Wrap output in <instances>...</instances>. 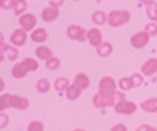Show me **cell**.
Listing matches in <instances>:
<instances>
[{"label": "cell", "instance_id": "obj_1", "mask_svg": "<svg viewBox=\"0 0 157 131\" xmlns=\"http://www.w3.org/2000/svg\"><path fill=\"white\" fill-rule=\"evenodd\" d=\"M7 108H15V109H25L29 108V99L25 96H19V95H12V93H2L0 95V111L5 112Z\"/></svg>", "mask_w": 157, "mask_h": 131}, {"label": "cell", "instance_id": "obj_2", "mask_svg": "<svg viewBox=\"0 0 157 131\" xmlns=\"http://www.w3.org/2000/svg\"><path fill=\"white\" fill-rule=\"evenodd\" d=\"M122 99H125V92H122V91H117L112 95H101L98 92L95 96H93V105H95L96 108L105 109V108H109V106H115Z\"/></svg>", "mask_w": 157, "mask_h": 131}, {"label": "cell", "instance_id": "obj_3", "mask_svg": "<svg viewBox=\"0 0 157 131\" xmlns=\"http://www.w3.org/2000/svg\"><path fill=\"white\" fill-rule=\"evenodd\" d=\"M39 64L38 61L32 57H26L23 61L21 63H16L12 68V76L15 77V79H23L29 71H35V70H38Z\"/></svg>", "mask_w": 157, "mask_h": 131}, {"label": "cell", "instance_id": "obj_4", "mask_svg": "<svg viewBox=\"0 0 157 131\" xmlns=\"http://www.w3.org/2000/svg\"><path fill=\"white\" fill-rule=\"evenodd\" d=\"M131 19V13L128 10H112L108 13V23L112 28H119Z\"/></svg>", "mask_w": 157, "mask_h": 131}, {"label": "cell", "instance_id": "obj_5", "mask_svg": "<svg viewBox=\"0 0 157 131\" xmlns=\"http://www.w3.org/2000/svg\"><path fill=\"white\" fill-rule=\"evenodd\" d=\"M118 91V83L115 82V79L105 76L99 80V85H98V92L101 95H112Z\"/></svg>", "mask_w": 157, "mask_h": 131}, {"label": "cell", "instance_id": "obj_6", "mask_svg": "<svg viewBox=\"0 0 157 131\" xmlns=\"http://www.w3.org/2000/svg\"><path fill=\"white\" fill-rule=\"evenodd\" d=\"M113 109L119 115H132L137 111V103L128 99H122L113 106Z\"/></svg>", "mask_w": 157, "mask_h": 131}, {"label": "cell", "instance_id": "obj_7", "mask_svg": "<svg viewBox=\"0 0 157 131\" xmlns=\"http://www.w3.org/2000/svg\"><path fill=\"white\" fill-rule=\"evenodd\" d=\"M150 42V35L147 34L146 31H141V32H137L131 37V40H129V44L132 48L135 50H141V48H144Z\"/></svg>", "mask_w": 157, "mask_h": 131}, {"label": "cell", "instance_id": "obj_8", "mask_svg": "<svg viewBox=\"0 0 157 131\" xmlns=\"http://www.w3.org/2000/svg\"><path fill=\"white\" fill-rule=\"evenodd\" d=\"M67 37L73 41H78V42H83L87 40V31L78 25H70L67 28Z\"/></svg>", "mask_w": 157, "mask_h": 131}, {"label": "cell", "instance_id": "obj_9", "mask_svg": "<svg viewBox=\"0 0 157 131\" xmlns=\"http://www.w3.org/2000/svg\"><path fill=\"white\" fill-rule=\"evenodd\" d=\"M19 25L26 32L28 31H34V29H36L35 28L36 26V17L32 13H25V15H22V16L19 17Z\"/></svg>", "mask_w": 157, "mask_h": 131}, {"label": "cell", "instance_id": "obj_10", "mask_svg": "<svg viewBox=\"0 0 157 131\" xmlns=\"http://www.w3.org/2000/svg\"><path fill=\"white\" fill-rule=\"evenodd\" d=\"M26 41H28V34H26V31H23L22 28L19 29H15L10 35V42L13 47H22L26 44Z\"/></svg>", "mask_w": 157, "mask_h": 131}, {"label": "cell", "instance_id": "obj_11", "mask_svg": "<svg viewBox=\"0 0 157 131\" xmlns=\"http://www.w3.org/2000/svg\"><path fill=\"white\" fill-rule=\"evenodd\" d=\"M87 41L90 42L92 47L99 48L103 44V41H102V32L98 28H90L87 31Z\"/></svg>", "mask_w": 157, "mask_h": 131}, {"label": "cell", "instance_id": "obj_12", "mask_svg": "<svg viewBox=\"0 0 157 131\" xmlns=\"http://www.w3.org/2000/svg\"><path fill=\"white\" fill-rule=\"evenodd\" d=\"M157 73V58H148L146 63L141 66V74L143 76H147V77H150V76H154Z\"/></svg>", "mask_w": 157, "mask_h": 131}, {"label": "cell", "instance_id": "obj_13", "mask_svg": "<svg viewBox=\"0 0 157 131\" xmlns=\"http://www.w3.org/2000/svg\"><path fill=\"white\" fill-rule=\"evenodd\" d=\"M0 54H6V58L9 61H15L19 57V50L16 47L7 45L5 41H2V47H0Z\"/></svg>", "mask_w": 157, "mask_h": 131}, {"label": "cell", "instance_id": "obj_14", "mask_svg": "<svg viewBox=\"0 0 157 131\" xmlns=\"http://www.w3.org/2000/svg\"><path fill=\"white\" fill-rule=\"evenodd\" d=\"M73 85H76L80 89V91H84V89H87L90 86V79L87 74L84 73H77L74 76V80H73Z\"/></svg>", "mask_w": 157, "mask_h": 131}, {"label": "cell", "instance_id": "obj_15", "mask_svg": "<svg viewBox=\"0 0 157 131\" xmlns=\"http://www.w3.org/2000/svg\"><path fill=\"white\" fill-rule=\"evenodd\" d=\"M140 108L144 111V112H148V114H156L157 112V98H150V99H146L140 103Z\"/></svg>", "mask_w": 157, "mask_h": 131}, {"label": "cell", "instance_id": "obj_16", "mask_svg": "<svg viewBox=\"0 0 157 131\" xmlns=\"http://www.w3.org/2000/svg\"><path fill=\"white\" fill-rule=\"evenodd\" d=\"M31 40L34 41V42H36V44H42V42H45V41L48 40V32L44 28H36L32 31Z\"/></svg>", "mask_w": 157, "mask_h": 131}, {"label": "cell", "instance_id": "obj_17", "mask_svg": "<svg viewBox=\"0 0 157 131\" xmlns=\"http://www.w3.org/2000/svg\"><path fill=\"white\" fill-rule=\"evenodd\" d=\"M58 15H60V12H58V9H54V7H45L44 10H42V21L44 22H54L57 17H58Z\"/></svg>", "mask_w": 157, "mask_h": 131}, {"label": "cell", "instance_id": "obj_18", "mask_svg": "<svg viewBox=\"0 0 157 131\" xmlns=\"http://www.w3.org/2000/svg\"><path fill=\"white\" fill-rule=\"evenodd\" d=\"M35 52H36V57L39 60H42V61H48L51 57H54L52 56V50H51L50 47H45V45H39L35 50Z\"/></svg>", "mask_w": 157, "mask_h": 131}, {"label": "cell", "instance_id": "obj_19", "mask_svg": "<svg viewBox=\"0 0 157 131\" xmlns=\"http://www.w3.org/2000/svg\"><path fill=\"white\" fill-rule=\"evenodd\" d=\"M112 51H113L112 44H111V42H106V41H103V44L96 50L99 57H109V56L112 54Z\"/></svg>", "mask_w": 157, "mask_h": 131}, {"label": "cell", "instance_id": "obj_20", "mask_svg": "<svg viewBox=\"0 0 157 131\" xmlns=\"http://www.w3.org/2000/svg\"><path fill=\"white\" fill-rule=\"evenodd\" d=\"M82 92H83V91H80L77 86L71 83V85L68 86V89L66 91V98H67V99H70V101H76V99H78V98H80Z\"/></svg>", "mask_w": 157, "mask_h": 131}, {"label": "cell", "instance_id": "obj_21", "mask_svg": "<svg viewBox=\"0 0 157 131\" xmlns=\"http://www.w3.org/2000/svg\"><path fill=\"white\" fill-rule=\"evenodd\" d=\"M92 22L95 23V25H99V26H101V25L108 22V15L102 10L93 12V15H92Z\"/></svg>", "mask_w": 157, "mask_h": 131}, {"label": "cell", "instance_id": "obj_22", "mask_svg": "<svg viewBox=\"0 0 157 131\" xmlns=\"http://www.w3.org/2000/svg\"><path fill=\"white\" fill-rule=\"evenodd\" d=\"M28 9V2L26 0H16L15 2V7H13V12H15V15L21 17L22 15H25V12Z\"/></svg>", "mask_w": 157, "mask_h": 131}, {"label": "cell", "instance_id": "obj_23", "mask_svg": "<svg viewBox=\"0 0 157 131\" xmlns=\"http://www.w3.org/2000/svg\"><path fill=\"white\" fill-rule=\"evenodd\" d=\"M68 86H70V82L67 77H58L54 82V89L57 92H66L68 89Z\"/></svg>", "mask_w": 157, "mask_h": 131}, {"label": "cell", "instance_id": "obj_24", "mask_svg": "<svg viewBox=\"0 0 157 131\" xmlns=\"http://www.w3.org/2000/svg\"><path fill=\"white\" fill-rule=\"evenodd\" d=\"M51 89V82L48 79H39L36 82V91L39 93H48Z\"/></svg>", "mask_w": 157, "mask_h": 131}, {"label": "cell", "instance_id": "obj_25", "mask_svg": "<svg viewBox=\"0 0 157 131\" xmlns=\"http://www.w3.org/2000/svg\"><path fill=\"white\" fill-rule=\"evenodd\" d=\"M146 12H147V16L150 17L153 22L157 23V2H153L150 5H147Z\"/></svg>", "mask_w": 157, "mask_h": 131}, {"label": "cell", "instance_id": "obj_26", "mask_svg": "<svg viewBox=\"0 0 157 131\" xmlns=\"http://www.w3.org/2000/svg\"><path fill=\"white\" fill-rule=\"evenodd\" d=\"M118 87L119 91L122 92H128L132 89V83H131V77H122V79L118 82Z\"/></svg>", "mask_w": 157, "mask_h": 131}, {"label": "cell", "instance_id": "obj_27", "mask_svg": "<svg viewBox=\"0 0 157 131\" xmlns=\"http://www.w3.org/2000/svg\"><path fill=\"white\" fill-rule=\"evenodd\" d=\"M60 64H61V61H60V58H58V57H51L48 61H45L47 68H48V70H51V71H56L57 68L60 67Z\"/></svg>", "mask_w": 157, "mask_h": 131}, {"label": "cell", "instance_id": "obj_28", "mask_svg": "<svg viewBox=\"0 0 157 131\" xmlns=\"http://www.w3.org/2000/svg\"><path fill=\"white\" fill-rule=\"evenodd\" d=\"M44 122L42 121H38V120H35V121H31L28 124V131H44Z\"/></svg>", "mask_w": 157, "mask_h": 131}, {"label": "cell", "instance_id": "obj_29", "mask_svg": "<svg viewBox=\"0 0 157 131\" xmlns=\"http://www.w3.org/2000/svg\"><path fill=\"white\" fill-rule=\"evenodd\" d=\"M129 77H131L132 87H140V86L143 85V82H144V79H143V74H141V73H134V74H131Z\"/></svg>", "mask_w": 157, "mask_h": 131}, {"label": "cell", "instance_id": "obj_30", "mask_svg": "<svg viewBox=\"0 0 157 131\" xmlns=\"http://www.w3.org/2000/svg\"><path fill=\"white\" fill-rule=\"evenodd\" d=\"M144 31H146V32L150 35V37H154V35H157V23L156 22L147 23L146 26H144Z\"/></svg>", "mask_w": 157, "mask_h": 131}, {"label": "cell", "instance_id": "obj_31", "mask_svg": "<svg viewBox=\"0 0 157 131\" xmlns=\"http://www.w3.org/2000/svg\"><path fill=\"white\" fill-rule=\"evenodd\" d=\"M15 2L16 0H0V7L3 10H10L15 7Z\"/></svg>", "mask_w": 157, "mask_h": 131}, {"label": "cell", "instance_id": "obj_32", "mask_svg": "<svg viewBox=\"0 0 157 131\" xmlns=\"http://www.w3.org/2000/svg\"><path fill=\"white\" fill-rule=\"evenodd\" d=\"M48 3H50V7L60 9V7L64 5V0H48Z\"/></svg>", "mask_w": 157, "mask_h": 131}, {"label": "cell", "instance_id": "obj_33", "mask_svg": "<svg viewBox=\"0 0 157 131\" xmlns=\"http://www.w3.org/2000/svg\"><path fill=\"white\" fill-rule=\"evenodd\" d=\"M111 131H128V128L125 124H115L111 127Z\"/></svg>", "mask_w": 157, "mask_h": 131}, {"label": "cell", "instance_id": "obj_34", "mask_svg": "<svg viewBox=\"0 0 157 131\" xmlns=\"http://www.w3.org/2000/svg\"><path fill=\"white\" fill-rule=\"evenodd\" d=\"M7 122H9V117H7L5 112H2V124H0V127L5 128V127L7 125Z\"/></svg>", "mask_w": 157, "mask_h": 131}, {"label": "cell", "instance_id": "obj_35", "mask_svg": "<svg viewBox=\"0 0 157 131\" xmlns=\"http://www.w3.org/2000/svg\"><path fill=\"white\" fill-rule=\"evenodd\" d=\"M150 130H151V125H148V124H143V125H140L135 131H150Z\"/></svg>", "mask_w": 157, "mask_h": 131}, {"label": "cell", "instance_id": "obj_36", "mask_svg": "<svg viewBox=\"0 0 157 131\" xmlns=\"http://www.w3.org/2000/svg\"><path fill=\"white\" fill-rule=\"evenodd\" d=\"M141 3H144V5H150V3H153V2H154V0H140Z\"/></svg>", "mask_w": 157, "mask_h": 131}, {"label": "cell", "instance_id": "obj_37", "mask_svg": "<svg viewBox=\"0 0 157 131\" xmlns=\"http://www.w3.org/2000/svg\"><path fill=\"white\" fill-rule=\"evenodd\" d=\"M3 89H5V80L2 79L0 80V91H3Z\"/></svg>", "mask_w": 157, "mask_h": 131}, {"label": "cell", "instance_id": "obj_38", "mask_svg": "<svg viewBox=\"0 0 157 131\" xmlns=\"http://www.w3.org/2000/svg\"><path fill=\"white\" fill-rule=\"evenodd\" d=\"M73 131H86V130H83V128H76V130H73Z\"/></svg>", "mask_w": 157, "mask_h": 131}, {"label": "cell", "instance_id": "obj_39", "mask_svg": "<svg viewBox=\"0 0 157 131\" xmlns=\"http://www.w3.org/2000/svg\"><path fill=\"white\" fill-rule=\"evenodd\" d=\"M76 2H77V0H76Z\"/></svg>", "mask_w": 157, "mask_h": 131}]
</instances>
